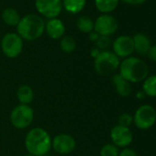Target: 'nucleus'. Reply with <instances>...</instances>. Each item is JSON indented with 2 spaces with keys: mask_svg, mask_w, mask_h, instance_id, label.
<instances>
[{
  "mask_svg": "<svg viewBox=\"0 0 156 156\" xmlns=\"http://www.w3.org/2000/svg\"><path fill=\"white\" fill-rule=\"evenodd\" d=\"M119 74L130 84L143 82L149 75L147 63L137 57H128L119 64Z\"/></svg>",
  "mask_w": 156,
  "mask_h": 156,
  "instance_id": "f257e3e1",
  "label": "nucleus"
},
{
  "mask_svg": "<svg viewBox=\"0 0 156 156\" xmlns=\"http://www.w3.org/2000/svg\"><path fill=\"white\" fill-rule=\"evenodd\" d=\"M51 138L42 128L31 129L25 137V147L29 153L44 156L51 149Z\"/></svg>",
  "mask_w": 156,
  "mask_h": 156,
  "instance_id": "f03ea898",
  "label": "nucleus"
},
{
  "mask_svg": "<svg viewBox=\"0 0 156 156\" xmlns=\"http://www.w3.org/2000/svg\"><path fill=\"white\" fill-rule=\"evenodd\" d=\"M17 31L22 40L33 41L44 33L45 22L41 17L36 14H29L20 19L17 26Z\"/></svg>",
  "mask_w": 156,
  "mask_h": 156,
  "instance_id": "7ed1b4c3",
  "label": "nucleus"
},
{
  "mask_svg": "<svg viewBox=\"0 0 156 156\" xmlns=\"http://www.w3.org/2000/svg\"><path fill=\"white\" fill-rule=\"evenodd\" d=\"M119 58L110 51H101L94 61V68L98 74L108 76L113 74L119 68Z\"/></svg>",
  "mask_w": 156,
  "mask_h": 156,
  "instance_id": "20e7f679",
  "label": "nucleus"
},
{
  "mask_svg": "<svg viewBox=\"0 0 156 156\" xmlns=\"http://www.w3.org/2000/svg\"><path fill=\"white\" fill-rule=\"evenodd\" d=\"M11 124L19 129L30 127L34 119V110L30 105L20 104L16 106L10 113Z\"/></svg>",
  "mask_w": 156,
  "mask_h": 156,
  "instance_id": "39448f33",
  "label": "nucleus"
},
{
  "mask_svg": "<svg viewBox=\"0 0 156 156\" xmlns=\"http://www.w3.org/2000/svg\"><path fill=\"white\" fill-rule=\"evenodd\" d=\"M156 122V110L151 105H141L140 106L134 115L133 123L140 129H149Z\"/></svg>",
  "mask_w": 156,
  "mask_h": 156,
  "instance_id": "423d86ee",
  "label": "nucleus"
},
{
  "mask_svg": "<svg viewBox=\"0 0 156 156\" xmlns=\"http://www.w3.org/2000/svg\"><path fill=\"white\" fill-rule=\"evenodd\" d=\"M1 49L3 53L10 59L17 58L23 50V40L15 32L7 33L1 41Z\"/></svg>",
  "mask_w": 156,
  "mask_h": 156,
  "instance_id": "0eeeda50",
  "label": "nucleus"
},
{
  "mask_svg": "<svg viewBox=\"0 0 156 156\" xmlns=\"http://www.w3.org/2000/svg\"><path fill=\"white\" fill-rule=\"evenodd\" d=\"M119 22L115 17L109 14L100 15L94 22V31L100 36L109 37L117 32Z\"/></svg>",
  "mask_w": 156,
  "mask_h": 156,
  "instance_id": "6e6552de",
  "label": "nucleus"
},
{
  "mask_svg": "<svg viewBox=\"0 0 156 156\" xmlns=\"http://www.w3.org/2000/svg\"><path fill=\"white\" fill-rule=\"evenodd\" d=\"M35 8L43 17L51 20L56 19L62 12V0H35Z\"/></svg>",
  "mask_w": 156,
  "mask_h": 156,
  "instance_id": "1a4fd4ad",
  "label": "nucleus"
},
{
  "mask_svg": "<svg viewBox=\"0 0 156 156\" xmlns=\"http://www.w3.org/2000/svg\"><path fill=\"white\" fill-rule=\"evenodd\" d=\"M75 147L76 141L74 138L66 133H60L51 140V148L59 154H69L74 151Z\"/></svg>",
  "mask_w": 156,
  "mask_h": 156,
  "instance_id": "9d476101",
  "label": "nucleus"
},
{
  "mask_svg": "<svg viewBox=\"0 0 156 156\" xmlns=\"http://www.w3.org/2000/svg\"><path fill=\"white\" fill-rule=\"evenodd\" d=\"M110 139L118 148H127L133 140V134L129 128L115 125L110 130Z\"/></svg>",
  "mask_w": 156,
  "mask_h": 156,
  "instance_id": "9b49d317",
  "label": "nucleus"
},
{
  "mask_svg": "<svg viewBox=\"0 0 156 156\" xmlns=\"http://www.w3.org/2000/svg\"><path fill=\"white\" fill-rule=\"evenodd\" d=\"M113 52L119 58H128L134 52V45L132 37L121 35L117 37L112 42Z\"/></svg>",
  "mask_w": 156,
  "mask_h": 156,
  "instance_id": "f8f14e48",
  "label": "nucleus"
},
{
  "mask_svg": "<svg viewBox=\"0 0 156 156\" xmlns=\"http://www.w3.org/2000/svg\"><path fill=\"white\" fill-rule=\"evenodd\" d=\"M45 31L51 39L59 40L64 36L65 26L61 20L57 18L51 19L45 24Z\"/></svg>",
  "mask_w": 156,
  "mask_h": 156,
  "instance_id": "ddd939ff",
  "label": "nucleus"
},
{
  "mask_svg": "<svg viewBox=\"0 0 156 156\" xmlns=\"http://www.w3.org/2000/svg\"><path fill=\"white\" fill-rule=\"evenodd\" d=\"M112 83L115 87V90L117 94L122 98H128L132 93V86L126 79L119 74L115 73L112 76Z\"/></svg>",
  "mask_w": 156,
  "mask_h": 156,
  "instance_id": "4468645a",
  "label": "nucleus"
},
{
  "mask_svg": "<svg viewBox=\"0 0 156 156\" xmlns=\"http://www.w3.org/2000/svg\"><path fill=\"white\" fill-rule=\"evenodd\" d=\"M134 51H136L139 55H147L151 43L150 39L143 33H136L132 37Z\"/></svg>",
  "mask_w": 156,
  "mask_h": 156,
  "instance_id": "2eb2a0df",
  "label": "nucleus"
},
{
  "mask_svg": "<svg viewBox=\"0 0 156 156\" xmlns=\"http://www.w3.org/2000/svg\"><path fill=\"white\" fill-rule=\"evenodd\" d=\"M17 98L20 104L30 105L34 99V91L30 86L22 85L17 90Z\"/></svg>",
  "mask_w": 156,
  "mask_h": 156,
  "instance_id": "dca6fc26",
  "label": "nucleus"
},
{
  "mask_svg": "<svg viewBox=\"0 0 156 156\" xmlns=\"http://www.w3.org/2000/svg\"><path fill=\"white\" fill-rule=\"evenodd\" d=\"M119 0H95L97 9L102 14H109L119 6Z\"/></svg>",
  "mask_w": 156,
  "mask_h": 156,
  "instance_id": "f3484780",
  "label": "nucleus"
},
{
  "mask_svg": "<svg viewBox=\"0 0 156 156\" xmlns=\"http://www.w3.org/2000/svg\"><path fill=\"white\" fill-rule=\"evenodd\" d=\"M87 4V0H63L62 7L65 10L72 14H77L81 12Z\"/></svg>",
  "mask_w": 156,
  "mask_h": 156,
  "instance_id": "a211bd4d",
  "label": "nucleus"
},
{
  "mask_svg": "<svg viewBox=\"0 0 156 156\" xmlns=\"http://www.w3.org/2000/svg\"><path fill=\"white\" fill-rule=\"evenodd\" d=\"M2 20L3 21L9 25V26H18L20 20V16L19 14V12L12 8H8L6 9L3 10L2 12Z\"/></svg>",
  "mask_w": 156,
  "mask_h": 156,
  "instance_id": "6ab92c4d",
  "label": "nucleus"
},
{
  "mask_svg": "<svg viewBox=\"0 0 156 156\" xmlns=\"http://www.w3.org/2000/svg\"><path fill=\"white\" fill-rule=\"evenodd\" d=\"M142 92L150 98H156V74L148 75L142 82Z\"/></svg>",
  "mask_w": 156,
  "mask_h": 156,
  "instance_id": "aec40b11",
  "label": "nucleus"
},
{
  "mask_svg": "<svg viewBox=\"0 0 156 156\" xmlns=\"http://www.w3.org/2000/svg\"><path fill=\"white\" fill-rule=\"evenodd\" d=\"M78 30L84 33H90L94 30V21L87 16H81L76 21Z\"/></svg>",
  "mask_w": 156,
  "mask_h": 156,
  "instance_id": "412c9836",
  "label": "nucleus"
},
{
  "mask_svg": "<svg viewBox=\"0 0 156 156\" xmlns=\"http://www.w3.org/2000/svg\"><path fill=\"white\" fill-rule=\"evenodd\" d=\"M60 48L62 51L66 53L73 52L76 48V41L74 38L69 35H65L62 38H61L60 41Z\"/></svg>",
  "mask_w": 156,
  "mask_h": 156,
  "instance_id": "4be33fe9",
  "label": "nucleus"
},
{
  "mask_svg": "<svg viewBox=\"0 0 156 156\" xmlns=\"http://www.w3.org/2000/svg\"><path fill=\"white\" fill-rule=\"evenodd\" d=\"M119 152V148L113 143L105 144L100 149V156H118Z\"/></svg>",
  "mask_w": 156,
  "mask_h": 156,
  "instance_id": "5701e85b",
  "label": "nucleus"
},
{
  "mask_svg": "<svg viewBox=\"0 0 156 156\" xmlns=\"http://www.w3.org/2000/svg\"><path fill=\"white\" fill-rule=\"evenodd\" d=\"M96 48H98L100 51H107V49L111 45V40L109 37L107 36H100L98 39L95 41Z\"/></svg>",
  "mask_w": 156,
  "mask_h": 156,
  "instance_id": "b1692460",
  "label": "nucleus"
},
{
  "mask_svg": "<svg viewBox=\"0 0 156 156\" xmlns=\"http://www.w3.org/2000/svg\"><path fill=\"white\" fill-rule=\"evenodd\" d=\"M133 123V116L129 114V113H122L118 119V125L125 127V128H129V126Z\"/></svg>",
  "mask_w": 156,
  "mask_h": 156,
  "instance_id": "393cba45",
  "label": "nucleus"
},
{
  "mask_svg": "<svg viewBox=\"0 0 156 156\" xmlns=\"http://www.w3.org/2000/svg\"><path fill=\"white\" fill-rule=\"evenodd\" d=\"M118 156H138V153L130 148H123L119 152Z\"/></svg>",
  "mask_w": 156,
  "mask_h": 156,
  "instance_id": "a878e982",
  "label": "nucleus"
},
{
  "mask_svg": "<svg viewBox=\"0 0 156 156\" xmlns=\"http://www.w3.org/2000/svg\"><path fill=\"white\" fill-rule=\"evenodd\" d=\"M147 57L149 58V60H151L152 62H156V44L151 46V48L147 53Z\"/></svg>",
  "mask_w": 156,
  "mask_h": 156,
  "instance_id": "bb28decb",
  "label": "nucleus"
},
{
  "mask_svg": "<svg viewBox=\"0 0 156 156\" xmlns=\"http://www.w3.org/2000/svg\"><path fill=\"white\" fill-rule=\"evenodd\" d=\"M123 3L128 4V5H140L144 2H146L147 0H120Z\"/></svg>",
  "mask_w": 156,
  "mask_h": 156,
  "instance_id": "cd10ccee",
  "label": "nucleus"
},
{
  "mask_svg": "<svg viewBox=\"0 0 156 156\" xmlns=\"http://www.w3.org/2000/svg\"><path fill=\"white\" fill-rule=\"evenodd\" d=\"M88 37H89V40L91 41H93V42H95L98 39V37H99V35L96 32V31H92V32H90L89 33V35H88Z\"/></svg>",
  "mask_w": 156,
  "mask_h": 156,
  "instance_id": "c85d7f7f",
  "label": "nucleus"
},
{
  "mask_svg": "<svg viewBox=\"0 0 156 156\" xmlns=\"http://www.w3.org/2000/svg\"><path fill=\"white\" fill-rule=\"evenodd\" d=\"M100 50H98V48H93L92 50H91V56L94 58V59H96L98 55H99V53H100Z\"/></svg>",
  "mask_w": 156,
  "mask_h": 156,
  "instance_id": "c756f323",
  "label": "nucleus"
},
{
  "mask_svg": "<svg viewBox=\"0 0 156 156\" xmlns=\"http://www.w3.org/2000/svg\"><path fill=\"white\" fill-rule=\"evenodd\" d=\"M144 98H145V94H144L142 91H140V92H138V93L136 94V98H138V99H140V100H142V99H144Z\"/></svg>",
  "mask_w": 156,
  "mask_h": 156,
  "instance_id": "7c9ffc66",
  "label": "nucleus"
},
{
  "mask_svg": "<svg viewBox=\"0 0 156 156\" xmlns=\"http://www.w3.org/2000/svg\"><path fill=\"white\" fill-rule=\"evenodd\" d=\"M25 156H35V155H33V154H30V153H27Z\"/></svg>",
  "mask_w": 156,
  "mask_h": 156,
  "instance_id": "2f4dec72",
  "label": "nucleus"
},
{
  "mask_svg": "<svg viewBox=\"0 0 156 156\" xmlns=\"http://www.w3.org/2000/svg\"><path fill=\"white\" fill-rule=\"evenodd\" d=\"M155 1H156V0H155Z\"/></svg>",
  "mask_w": 156,
  "mask_h": 156,
  "instance_id": "473e14b6",
  "label": "nucleus"
}]
</instances>
